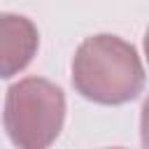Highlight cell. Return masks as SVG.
I'll list each match as a JSON object with an SVG mask.
<instances>
[{
	"mask_svg": "<svg viewBox=\"0 0 149 149\" xmlns=\"http://www.w3.org/2000/svg\"><path fill=\"white\" fill-rule=\"evenodd\" d=\"M72 86L98 105H123L144 88V68L137 49L119 35L86 37L72 58Z\"/></svg>",
	"mask_w": 149,
	"mask_h": 149,
	"instance_id": "obj_1",
	"label": "cell"
},
{
	"mask_svg": "<svg viewBox=\"0 0 149 149\" xmlns=\"http://www.w3.org/2000/svg\"><path fill=\"white\" fill-rule=\"evenodd\" d=\"M5 130L16 149H49L63 130L65 95L44 77H26L7 88Z\"/></svg>",
	"mask_w": 149,
	"mask_h": 149,
	"instance_id": "obj_2",
	"label": "cell"
},
{
	"mask_svg": "<svg viewBox=\"0 0 149 149\" xmlns=\"http://www.w3.org/2000/svg\"><path fill=\"white\" fill-rule=\"evenodd\" d=\"M37 26L21 14H0V79L19 74L37 54Z\"/></svg>",
	"mask_w": 149,
	"mask_h": 149,
	"instance_id": "obj_3",
	"label": "cell"
},
{
	"mask_svg": "<svg viewBox=\"0 0 149 149\" xmlns=\"http://www.w3.org/2000/svg\"><path fill=\"white\" fill-rule=\"evenodd\" d=\"M140 140H142V149H149V98L144 100L140 114Z\"/></svg>",
	"mask_w": 149,
	"mask_h": 149,
	"instance_id": "obj_4",
	"label": "cell"
},
{
	"mask_svg": "<svg viewBox=\"0 0 149 149\" xmlns=\"http://www.w3.org/2000/svg\"><path fill=\"white\" fill-rule=\"evenodd\" d=\"M144 56H147V63H149V28L144 33Z\"/></svg>",
	"mask_w": 149,
	"mask_h": 149,
	"instance_id": "obj_5",
	"label": "cell"
},
{
	"mask_svg": "<svg viewBox=\"0 0 149 149\" xmlns=\"http://www.w3.org/2000/svg\"><path fill=\"white\" fill-rule=\"evenodd\" d=\"M112 149H121V147H112Z\"/></svg>",
	"mask_w": 149,
	"mask_h": 149,
	"instance_id": "obj_6",
	"label": "cell"
}]
</instances>
